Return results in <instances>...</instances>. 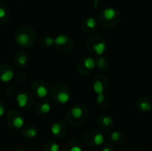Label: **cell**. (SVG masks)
<instances>
[{
	"label": "cell",
	"mask_w": 152,
	"mask_h": 151,
	"mask_svg": "<svg viewBox=\"0 0 152 151\" xmlns=\"http://www.w3.org/2000/svg\"><path fill=\"white\" fill-rule=\"evenodd\" d=\"M4 114V106L0 105V117H3Z\"/></svg>",
	"instance_id": "obj_28"
},
{
	"label": "cell",
	"mask_w": 152,
	"mask_h": 151,
	"mask_svg": "<svg viewBox=\"0 0 152 151\" xmlns=\"http://www.w3.org/2000/svg\"><path fill=\"white\" fill-rule=\"evenodd\" d=\"M56 100L61 104H66L70 100V93L66 90H60L56 94Z\"/></svg>",
	"instance_id": "obj_5"
},
{
	"label": "cell",
	"mask_w": 152,
	"mask_h": 151,
	"mask_svg": "<svg viewBox=\"0 0 152 151\" xmlns=\"http://www.w3.org/2000/svg\"><path fill=\"white\" fill-rule=\"evenodd\" d=\"M120 133H118V132H113L112 133V134H111V139L114 141V142H117V141H118L119 139H120Z\"/></svg>",
	"instance_id": "obj_24"
},
{
	"label": "cell",
	"mask_w": 152,
	"mask_h": 151,
	"mask_svg": "<svg viewBox=\"0 0 152 151\" xmlns=\"http://www.w3.org/2000/svg\"><path fill=\"white\" fill-rule=\"evenodd\" d=\"M40 111L43 114H48L51 111V105L48 102H45L40 106Z\"/></svg>",
	"instance_id": "obj_20"
},
{
	"label": "cell",
	"mask_w": 152,
	"mask_h": 151,
	"mask_svg": "<svg viewBox=\"0 0 152 151\" xmlns=\"http://www.w3.org/2000/svg\"><path fill=\"white\" fill-rule=\"evenodd\" d=\"M34 34L32 30L28 29H19L15 35V41L18 45L22 47H29L34 44Z\"/></svg>",
	"instance_id": "obj_1"
},
{
	"label": "cell",
	"mask_w": 152,
	"mask_h": 151,
	"mask_svg": "<svg viewBox=\"0 0 152 151\" xmlns=\"http://www.w3.org/2000/svg\"><path fill=\"white\" fill-rule=\"evenodd\" d=\"M26 134L29 138H34V137H36L37 135V131L36 129H34V128H29L28 130H27Z\"/></svg>",
	"instance_id": "obj_22"
},
{
	"label": "cell",
	"mask_w": 152,
	"mask_h": 151,
	"mask_svg": "<svg viewBox=\"0 0 152 151\" xmlns=\"http://www.w3.org/2000/svg\"><path fill=\"white\" fill-rule=\"evenodd\" d=\"M81 65L82 68L85 71H92L95 69L96 67V62L95 60L93 57H86L81 61ZM89 73V72H88Z\"/></svg>",
	"instance_id": "obj_4"
},
{
	"label": "cell",
	"mask_w": 152,
	"mask_h": 151,
	"mask_svg": "<svg viewBox=\"0 0 152 151\" xmlns=\"http://www.w3.org/2000/svg\"><path fill=\"white\" fill-rule=\"evenodd\" d=\"M16 62L20 67H24L28 63V56L25 53H20L16 58Z\"/></svg>",
	"instance_id": "obj_12"
},
{
	"label": "cell",
	"mask_w": 152,
	"mask_h": 151,
	"mask_svg": "<svg viewBox=\"0 0 152 151\" xmlns=\"http://www.w3.org/2000/svg\"><path fill=\"white\" fill-rule=\"evenodd\" d=\"M139 108L142 111H144V112H148L151 109V105L149 101H142L140 102L139 104Z\"/></svg>",
	"instance_id": "obj_15"
},
{
	"label": "cell",
	"mask_w": 152,
	"mask_h": 151,
	"mask_svg": "<svg viewBox=\"0 0 152 151\" xmlns=\"http://www.w3.org/2000/svg\"><path fill=\"white\" fill-rule=\"evenodd\" d=\"M102 151H112L110 148H104L103 150H102Z\"/></svg>",
	"instance_id": "obj_30"
},
{
	"label": "cell",
	"mask_w": 152,
	"mask_h": 151,
	"mask_svg": "<svg viewBox=\"0 0 152 151\" xmlns=\"http://www.w3.org/2000/svg\"><path fill=\"white\" fill-rule=\"evenodd\" d=\"M8 18V11L7 9L3 6V5H0V22H3V21H5Z\"/></svg>",
	"instance_id": "obj_16"
},
{
	"label": "cell",
	"mask_w": 152,
	"mask_h": 151,
	"mask_svg": "<svg viewBox=\"0 0 152 151\" xmlns=\"http://www.w3.org/2000/svg\"><path fill=\"white\" fill-rule=\"evenodd\" d=\"M71 115L75 118H80L83 116V109L79 106H76L71 109Z\"/></svg>",
	"instance_id": "obj_13"
},
{
	"label": "cell",
	"mask_w": 152,
	"mask_h": 151,
	"mask_svg": "<svg viewBox=\"0 0 152 151\" xmlns=\"http://www.w3.org/2000/svg\"><path fill=\"white\" fill-rule=\"evenodd\" d=\"M13 77H14L13 70L12 69L7 68L5 69H3V71L0 73V81L2 83H8L12 80Z\"/></svg>",
	"instance_id": "obj_6"
},
{
	"label": "cell",
	"mask_w": 152,
	"mask_h": 151,
	"mask_svg": "<svg viewBox=\"0 0 152 151\" xmlns=\"http://www.w3.org/2000/svg\"><path fill=\"white\" fill-rule=\"evenodd\" d=\"M16 101L20 108H25L28 102V96L26 93H20L16 96Z\"/></svg>",
	"instance_id": "obj_10"
},
{
	"label": "cell",
	"mask_w": 152,
	"mask_h": 151,
	"mask_svg": "<svg viewBox=\"0 0 152 151\" xmlns=\"http://www.w3.org/2000/svg\"><path fill=\"white\" fill-rule=\"evenodd\" d=\"M24 125V119L21 117H15L12 120V125L16 129H20Z\"/></svg>",
	"instance_id": "obj_14"
},
{
	"label": "cell",
	"mask_w": 152,
	"mask_h": 151,
	"mask_svg": "<svg viewBox=\"0 0 152 151\" xmlns=\"http://www.w3.org/2000/svg\"><path fill=\"white\" fill-rule=\"evenodd\" d=\"M118 17H119L118 11L113 7L105 8L100 14V20L102 21V24L105 26L106 23H109L108 27H110V23H113V25L118 23L116 21H118Z\"/></svg>",
	"instance_id": "obj_2"
},
{
	"label": "cell",
	"mask_w": 152,
	"mask_h": 151,
	"mask_svg": "<svg viewBox=\"0 0 152 151\" xmlns=\"http://www.w3.org/2000/svg\"><path fill=\"white\" fill-rule=\"evenodd\" d=\"M53 42H54V44L58 47L65 46L66 44L69 43V37L67 35L61 34V35H58L55 38H53Z\"/></svg>",
	"instance_id": "obj_8"
},
{
	"label": "cell",
	"mask_w": 152,
	"mask_h": 151,
	"mask_svg": "<svg viewBox=\"0 0 152 151\" xmlns=\"http://www.w3.org/2000/svg\"><path fill=\"white\" fill-rule=\"evenodd\" d=\"M94 142L97 146H101L104 142V136L102 133H97L94 137Z\"/></svg>",
	"instance_id": "obj_17"
},
{
	"label": "cell",
	"mask_w": 152,
	"mask_h": 151,
	"mask_svg": "<svg viewBox=\"0 0 152 151\" xmlns=\"http://www.w3.org/2000/svg\"><path fill=\"white\" fill-rule=\"evenodd\" d=\"M96 101L99 104L101 103H103L105 101V96L104 94H100V95H97V98H96Z\"/></svg>",
	"instance_id": "obj_25"
},
{
	"label": "cell",
	"mask_w": 152,
	"mask_h": 151,
	"mask_svg": "<svg viewBox=\"0 0 152 151\" xmlns=\"http://www.w3.org/2000/svg\"><path fill=\"white\" fill-rule=\"evenodd\" d=\"M36 94L39 98H45L48 94V89L45 85H38L36 88Z\"/></svg>",
	"instance_id": "obj_11"
},
{
	"label": "cell",
	"mask_w": 152,
	"mask_h": 151,
	"mask_svg": "<svg viewBox=\"0 0 152 151\" xmlns=\"http://www.w3.org/2000/svg\"><path fill=\"white\" fill-rule=\"evenodd\" d=\"M42 44L46 46V47H49V46H52L54 44V42H53V38L51 37V36H45L43 38V41H42Z\"/></svg>",
	"instance_id": "obj_19"
},
{
	"label": "cell",
	"mask_w": 152,
	"mask_h": 151,
	"mask_svg": "<svg viewBox=\"0 0 152 151\" xmlns=\"http://www.w3.org/2000/svg\"><path fill=\"white\" fill-rule=\"evenodd\" d=\"M102 124H103L104 125H112V123H113V119H112L110 117H108V116L103 117L102 118Z\"/></svg>",
	"instance_id": "obj_23"
},
{
	"label": "cell",
	"mask_w": 152,
	"mask_h": 151,
	"mask_svg": "<svg viewBox=\"0 0 152 151\" xmlns=\"http://www.w3.org/2000/svg\"><path fill=\"white\" fill-rule=\"evenodd\" d=\"M92 49L94 51V53L97 55V56H102V54L106 52L107 50V44L105 41L103 40H100L98 42H95L93 46Z\"/></svg>",
	"instance_id": "obj_3"
},
{
	"label": "cell",
	"mask_w": 152,
	"mask_h": 151,
	"mask_svg": "<svg viewBox=\"0 0 152 151\" xmlns=\"http://www.w3.org/2000/svg\"><path fill=\"white\" fill-rule=\"evenodd\" d=\"M59 150H60V146L56 142L53 143L50 147V151H59Z\"/></svg>",
	"instance_id": "obj_26"
},
{
	"label": "cell",
	"mask_w": 152,
	"mask_h": 151,
	"mask_svg": "<svg viewBox=\"0 0 152 151\" xmlns=\"http://www.w3.org/2000/svg\"><path fill=\"white\" fill-rule=\"evenodd\" d=\"M61 130V125H60V124H58V123L53 124V125H52V127H51V132H52V133H53V135H55V136L58 135V134H60Z\"/></svg>",
	"instance_id": "obj_21"
},
{
	"label": "cell",
	"mask_w": 152,
	"mask_h": 151,
	"mask_svg": "<svg viewBox=\"0 0 152 151\" xmlns=\"http://www.w3.org/2000/svg\"><path fill=\"white\" fill-rule=\"evenodd\" d=\"M98 3H99V0H94V8L96 9L98 7Z\"/></svg>",
	"instance_id": "obj_29"
},
{
	"label": "cell",
	"mask_w": 152,
	"mask_h": 151,
	"mask_svg": "<svg viewBox=\"0 0 152 151\" xmlns=\"http://www.w3.org/2000/svg\"><path fill=\"white\" fill-rule=\"evenodd\" d=\"M104 89H105V86H104L103 82L101 79L96 78L93 83V90H94V92L97 95L104 94Z\"/></svg>",
	"instance_id": "obj_9"
},
{
	"label": "cell",
	"mask_w": 152,
	"mask_h": 151,
	"mask_svg": "<svg viewBox=\"0 0 152 151\" xmlns=\"http://www.w3.org/2000/svg\"><path fill=\"white\" fill-rule=\"evenodd\" d=\"M96 67H98L99 69H104L105 66L107 65V61H106V58L105 57H102V56H100L96 61Z\"/></svg>",
	"instance_id": "obj_18"
},
{
	"label": "cell",
	"mask_w": 152,
	"mask_h": 151,
	"mask_svg": "<svg viewBox=\"0 0 152 151\" xmlns=\"http://www.w3.org/2000/svg\"><path fill=\"white\" fill-rule=\"evenodd\" d=\"M69 151H83L82 150V149L80 148V147H78V146H74V147H72Z\"/></svg>",
	"instance_id": "obj_27"
},
{
	"label": "cell",
	"mask_w": 152,
	"mask_h": 151,
	"mask_svg": "<svg viewBox=\"0 0 152 151\" xmlns=\"http://www.w3.org/2000/svg\"><path fill=\"white\" fill-rule=\"evenodd\" d=\"M97 27V20L94 18V17H89L87 18L84 23H83V28L84 30L88 29V32H91L93 30H94Z\"/></svg>",
	"instance_id": "obj_7"
}]
</instances>
